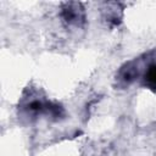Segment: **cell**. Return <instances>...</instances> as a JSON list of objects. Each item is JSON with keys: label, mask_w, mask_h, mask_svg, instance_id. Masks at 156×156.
I'll return each instance as SVG.
<instances>
[{"label": "cell", "mask_w": 156, "mask_h": 156, "mask_svg": "<svg viewBox=\"0 0 156 156\" xmlns=\"http://www.w3.org/2000/svg\"><path fill=\"white\" fill-rule=\"evenodd\" d=\"M147 82L152 85H156V67H150L149 72H147Z\"/></svg>", "instance_id": "obj_1"}]
</instances>
